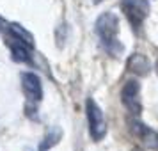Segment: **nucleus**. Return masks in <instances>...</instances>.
<instances>
[{"label":"nucleus","mask_w":158,"mask_h":151,"mask_svg":"<svg viewBox=\"0 0 158 151\" xmlns=\"http://www.w3.org/2000/svg\"><path fill=\"white\" fill-rule=\"evenodd\" d=\"M94 30L100 37L103 48L110 55H119L123 52V44L119 43V18L114 13H103L98 16V20L94 23Z\"/></svg>","instance_id":"f257e3e1"},{"label":"nucleus","mask_w":158,"mask_h":151,"mask_svg":"<svg viewBox=\"0 0 158 151\" xmlns=\"http://www.w3.org/2000/svg\"><path fill=\"white\" fill-rule=\"evenodd\" d=\"M85 114H87V123H89V133L93 137V141H101L105 133H107V121H105V115L103 110L100 108V105L93 100V98H87L85 101Z\"/></svg>","instance_id":"f03ea898"},{"label":"nucleus","mask_w":158,"mask_h":151,"mask_svg":"<svg viewBox=\"0 0 158 151\" xmlns=\"http://www.w3.org/2000/svg\"><path fill=\"white\" fill-rule=\"evenodd\" d=\"M121 9L128 18L131 29L139 30L142 27L144 20L149 15V2L148 0H121Z\"/></svg>","instance_id":"7ed1b4c3"},{"label":"nucleus","mask_w":158,"mask_h":151,"mask_svg":"<svg viewBox=\"0 0 158 151\" xmlns=\"http://www.w3.org/2000/svg\"><path fill=\"white\" fill-rule=\"evenodd\" d=\"M121 101L131 114L139 115L142 112V101H140V84L137 80H128L121 89Z\"/></svg>","instance_id":"20e7f679"},{"label":"nucleus","mask_w":158,"mask_h":151,"mask_svg":"<svg viewBox=\"0 0 158 151\" xmlns=\"http://www.w3.org/2000/svg\"><path fill=\"white\" fill-rule=\"evenodd\" d=\"M130 130H131V133L137 139L142 141V144L148 149L158 151V132L156 130L149 128L148 124H144L140 121H130Z\"/></svg>","instance_id":"39448f33"},{"label":"nucleus","mask_w":158,"mask_h":151,"mask_svg":"<svg viewBox=\"0 0 158 151\" xmlns=\"http://www.w3.org/2000/svg\"><path fill=\"white\" fill-rule=\"evenodd\" d=\"M22 89L30 101L37 103V101L43 100V84H41V78L36 73L32 71L22 73Z\"/></svg>","instance_id":"423d86ee"},{"label":"nucleus","mask_w":158,"mask_h":151,"mask_svg":"<svg viewBox=\"0 0 158 151\" xmlns=\"http://www.w3.org/2000/svg\"><path fill=\"white\" fill-rule=\"evenodd\" d=\"M4 32H7V39H13V41L23 43V44H27L29 48L34 50V36H32L25 27H22L20 23H9Z\"/></svg>","instance_id":"0eeeda50"},{"label":"nucleus","mask_w":158,"mask_h":151,"mask_svg":"<svg viewBox=\"0 0 158 151\" xmlns=\"http://www.w3.org/2000/svg\"><path fill=\"white\" fill-rule=\"evenodd\" d=\"M128 69L131 73L139 75V77L149 75V71H151L149 59L146 57V55H142V53H133V55L128 59Z\"/></svg>","instance_id":"6e6552de"},{"label":"nucleus","mask_w":158,"mask_h":151,"mask_svg":"<svg viewBox=\"0 0 158 151\" xmlns=\"http://www.w3.org/2000/svg\"><path fill=\"white\" fill-rule=\"evenodd\" d=\"M7 44L11 48V57L15 62H30V52L32 48H29L27 44L18 43V41H13V39H7Z\"/></svg>","instance_id":"1a4fd4ad"},{"label":"nucleus","mask_w":158,"mask_h":151,"mask_svg":"<svg viewBox=\"0 0 158 151\" xmlns=\"http://www.w3.org/2000/svg\"><path fill=\"white\" fill-rule=\"evenodd\" d=\"M60 137H62V130L59 128V126H53V128L44 135V139L41 141V144H39V151H46L50 149L52 146H55V144L60 141Z\"/></svg>","instance_id":"9d476101"},{"label":"nucleus","mask_w":158,"mask_h":151,"mask_svg":"<svg viewBox=\"0 0 158 151\" xmlns=\"http://www.w3.org/2000/svg\"><path fill=\"white\" fill-rule=\"evenodd\" d=\"M6 27H7V23L4 22L2 18H0V30H6Z\"/></svg>","instance_id":"9b49d317"},{"label":"nucleus","mask_w":158,"mask_h":151,"mask_svg":"<svg viewBox=\"0 0 158 151\" xmlns=\"http://www.w3.org/2000/svg\"><path fill=\"white\" fill-rule=\"evenodd\" d=\"M93 2H96V4H98V2H101V0H93Z\"/></svg>","instance_id":"f8f14e48"},{"label":"nucleus","mask_w":158,"mask_h":151,"mask_svg":"<svg viewBox=\"0 0 158 151\" xmlns=\"http://www.w3.org/2000/svg\"><path fill=\"white\" fill-rule=\"evenodd\" d=\"M156 73H158V61H156Z\"/></svg>","instance_id":"ddd939ff"},{"label":"nucleus","mask_w":158,"mask_h":151,"mask_svg":"<svg viewBox=\"0 0 158 151\" xmlns=\"http://www.w3.org/2000/svg\"><path fill=\"white\" fill-rule=\"evenodd\" d=\"M133 151H140V149H133Z\"/></svg>","instance_id":"4468645a"}]
</instances>
